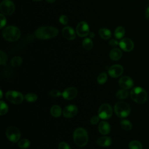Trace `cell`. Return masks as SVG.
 I'll return each mask as SVG.
<instances>
[{
  "label": "cell",
  "mask_w": 149,
  "mask_h": 149,
  "mask_svg": "<svg viewBox=\"0 0 149 149\" xmlns=\"http://www.w3.org/2000/svg\"><path fill=\"white\" fill-rule=\"evenodd\" d=\"M58 30L52 26H41L36 29L35 37L40 40H48L56 37L58 34Z\"/></svg>",
  "instance_id": "obj_1"
},
{
  "label": "cell",
  "mask_w": 149,
  "mask_h": 149,
  "mask_svg": "<svg viewBox=\"0 0 149 149\" xmlns=\"http://www.w3.org/2000/svg\"><path fill=\"white\" fill-rule=\"evenodd\" d=\"M2 34L5 40L13 42L19 40L21 36V32L18 27L14 26H9L3 29Z\"/></svg>",
  "instance_id": "obj_2"
},
{
  "label": "cell",
  "mask_w": 149,
  "mask_h": 149,
  "mask_svg": "<svg viewBox=\"0 0 149 149\" xmlns=\"http://www.w3.org/2000/svg\"><path fill=\"white\" fill-rule=\"evenodd\" d=\"M73 140L79 147L85 146L88 140V134L86 130L83 127H77L73 132Z\"/></svg>",
  "instance_id": "obj_3"
},
{
  "label": "cell",
  "mask_w": 149,
  "mask_h": 149,
  "mask_svg": "<svg viewBox=\"0 0 149 149\" xmlns=\"http://www.w3.org/2000/svg\"><path fill=\"white\" fill-rule=\"evenodd\" d=\"M131 98L137 104H143L147 100L146 91L140 87H134L130 91Z\"/></svg>",
  "instance_id": "obj_4"
},
{
  "label": "cell",
  "mask_w": 149,
  "mask_h": 149,
  "mask_svg": "<svg viewBox=\"0 0 149 149\" xmlns=\"http://www.w3.org/2000/svg\"><path fill=\"white\" fill-rule=\"evenodd\" d=\"M114 111L118 117L124 118L130 114V107L126 102L119 101L115 104L114 106Z\"/></svg>",
  "instance_id": "obj_5"
},
{
  "label": "cell",
  "mask_w": 149,
  "mask_h": 149,
  "mask_svg": "<svg viewBox=\"0 0 149 149\" xmlns=\"http://www.w3.org/2000/svg\"><path fill=\"white\" fill-rule=\"evenodd\" d=\"M15 10L14 3L10 0H3L0 4V11L4 15H11Z\"/></svg>",
  "instance_id": "obj_6"
},
{
  "label": "cell",
  "mask_w": 149,
  "mask_h": 149,
  "mask_svg": "<svg viewBox=\"0 0 149 149\" xmlns=\"http://www.w3.org/2000/svg\"><path fill=\"white\" fill-rule=\"evenodd\" d=\"M5 97L9 101L15 104H21L24 99L23 95L21 93L13 90L7 91L5 94Z\"/></svg>",
  "instance_id": "obj_7"
},
{
  "label": "cell",
  "mask_w": 149,
  "mask_h": 149,
  "mask_svg": "<svg viewBox=\"0 0 149 149\" xmlns=\"http://www.w3.org/2000/svg\"><path fill=\"white\" fill-rule=\"evenodd\" d=\"M6 135L7 138L12 142L16 143L20 138V132L16 127L10 126L6 130Z\"/></svg>",
  "instance_id": "obj_8"
},
{
  "label": "cell",
  "mask_w": 149,
  "mask_h": 149,
  "mask_svg": "<svg viewBox=\"0 0 149 149\" xmlns=\"http://www.w3.org/2000/svg\"><path fill=\"white\" fill-rule=\"evenodd\" d=\"M98 116L102 119H108L112 115V109L108 104H102L98 111Z\"/></svg>",
  "instance_id": "obj_9"
},
{
  "label": "cell",
  "mask_w": 149,
  "mask_h": 149,
  "mask_svg": "<svg viewBox=\"0 0 149 149\" xmlns=\"http://www.w3.org/2000/svg\"><path fill=\"white\" fill-rule=\"evenodd\" d=\"M76 34L80 37H85L90 33L89 26L87 22L81 21L79 22L76 28Z\"/></svg>",
  "instance_id": "obj_10"
},
{
  "label": "cell",
  "mask_w": 149,
  "mask_h": 149,
  "mask_svg": "<svg viewBox=\"0 0 149 149\" xmlns=\"http://www.w3.org/2000/svg\"><path fill=\"white\" fill-rule=\"evenodd\" d=\"M119 45L122 50L126 52H130L133 50L134 48V43L133 41L128 38H122L120 41Z\"/></svg>",
  "instance_id": "obj_11"
},
{
  "label": "cell",
  "mask_w": 149,
  "mask_h": 149,
  "mask_svg": "<svg viewBox=\"0 0 149 149\" xmlns=\"http://www.w3.org/2000/svg\"><path fill=\"white\" fill-rule=\"evenodd\" d=\"M123 72V68L122 66L116 64L111 66L108 69V74L112 77L115 78L120 76Z\"/></svg>",
  "instance_id": "obj_12"
},
{
  "label": "cell",
  "mask_w": 149,
  "mask_h": 149,
  "mask_svg": "<svg viewBox=\"0 0 149 149\" xmlns=\"http://www.w3.org/2000/svg\"><path fill=\"white\" fill-rule=\"evenodd\" d=\"M77 95V90L75 87H70L66 88L63 93L62 95L66 100H71L74 99Z\"/></svg>",
  "instance_id": "obj_13"
},
{
  "label": "cell",
  "mask_w": 149,
  "mask_h": 149,
  "mask_svg": "<svg viewBox=\"0 0 149 149\" xmlns=\"http://www.w3.org/2000/svg\"><path fill=\"white\" fill-rule=\"evenodd\" d=\"M119 84L123 89L127 90L131 88L133 85V80L129 76H123L119 80Z\"/></svg>",
  "instance_id": "obj_14"
},
{
  "label": "cell",
  "mask_w": 149,
  "mask_h": 149,
  "mask_svg": "<svg viewBox=\"0 0 149 149\" xmlns=\"http://www.w3.org/2000/svg\"><path fill=\"white\" fill-rule=\"evenodd\" d=\"M77 108L74 105H69L66 106L63 111V115L65 118H70L74 116L77 113Z\"/></svg>",
  "instance_id": "obj_15"
},
{
  "label": "cell",
  "mask_w": 149,
  "mask_h": 149,
  "mask_svg": "<svg viewBox=\"0 0 149 149\" xmlns=\"http://www.w3.org/2000/svg\"><path fill=\"white\" fill-rule=\"evenodd\" d=\"M62 35L63 37L66 39L69 40H73L76 38V32L74 31V29L70 26H66L63 28L62 31Z\"/></svg>",
  "instance_id": "obj_16"
},
{
  "label": "cell",
  "mask_w": 149,
  "mask_h": 149,
  "mask_svg": "<svg viewBox=\"0 0 149 149\" xmlns=\"http://www.w3.org/2000/svg\"><path fill=\"white\" fill-rule=\"evenodd\" d=\"M98 130L102 134H107L110 132L111 127L109 124L106 121H102L100 122L98 125Z\"/></svg>",
  "instance_id": "obj_17"
},
{
  "label": "cell",
  "mask_w": 149,
  "mask_h": 149,
  "mask_svg": "<svg viewBox=\"0 0 149 149\" xmlns=\"http://www.w3.org/2000/svg\"><path fill=\"white\" fill-rule=\"evenodd\" d=\"M122 52L121 50L118 48H115L111 50L109 52V58L113 61H118L122 57Z\"/></svg>",
  "instance_id": "obj_18"
},
{
  "label": "cell",
  "mask_w": 149,
  "mask_h": 149,
  "mask_svg": "<svg viewBox=\"0 0 149 149\" xmlns=\"http://www.w3.org/2000/svg\"><path fill=\"white\" fill-rule=\"evenodd\" d=\"M97 143L100 146L108 147L111 144L112 140L109 137L103 136L98 138L97 141Z\"/></svg>",
  "instance_id": "obj_19"
},
{
  "label": "cell",
  "mask_w": 149,
  "mask_h": 149,
  "mask_svg": "<svg viewBox=\"0 0 149 149\" xmlns=\"http://www.w3.org/2000/svg\"><path fill=\"white\" fill-rule=\"evenodd\" d=\"M98 34L100 37L104 40H108L111 37V31L107 28H101L98 31Z\"/></svg>",
  "instance_id": "obj_20"
},
{
  "label": "cell",
  "mask_w": 149,
  "mask_h": 149,
  "mask_svg": "<svg viewBox=\"0 0 149 149\" xmlns=\"http://www.w3.org/2000/svg\"><path fill=\"white\" fill-rule=\"evenodd\" d=\"M82 46L84 49L89 51L93 47V42L90 38L86 37L83 40Z\"/></svg>",
  "instance_id": "obj_21"
},
{
  "label": "cell",
  "mask_w": 149,
  "mask_h": 149,
  "mask_svg": "<svg viewBox=\"0 0 149 149\" xmlns=\"http://www.w3.org/2000/svg\"><path fill=\"white\" fill-rule=\"evenodd\" d=\"M125 34V30L122 26H118L116 28L114 31V35L116 38L121 39L122 38Z\"/></svg>",
  "instance_id": "obj_22"
},
{
  "label": "cell",
  "mask_w": 149,
  "mask_h": 149,
  "mask_svg": "<svg viewBox=\"0 0 149 149\" xmlns=\"http://www.w3.org/2000/svg\"><path fill=\"white\" fill-rule=\"evenodd\" d=\"M50 112H51V114L54 117H56V118L59 117L61 116L62 113L61 108L58 105H54L51 107Z\"/></svg>",
  "instance_id": "obj_23"
},
{
  "label": "cell",
  "mask_w": 149,
  "mask_h": 149,
  "mask_svg": "<svg viewBox=\"0 0 149 149\" xmlns=\"http://www.w3.org/2000/svg\"><path fill=\"white\" fill-rule=\"evenodd\" d=\"M129 95L128 91L125 89L119 90L116 93V97L119 100H123L127 98Z\"/></svg>",
  "instance_id": "obj_24"
},
{
  "label": "cell",
  "mask_w": 149,
  "mask_h": 149,
  "mask_svg": "<svg viewBox=\"0 0 149 149\" xmlns=\"http://www.w3.org/2000/svg\"><path fill=\"white\" fill-rule=\"evenodd\" d=\"M129 149H142L141 143L137 140H133L129 144Z\"/></svg>",
  "instance_id": "obj_25"
},
{
  "label": "cell",
  "mask_w": 149,
  "mask_h": 149,
  "mask_svg": "<svg viewBox=\"0 0 149 149\" xmlns=\"http://www.w3.org/2000/svg\"><path fill=\"white\" fill-rule=\"evenodd\" d=\"M120 126L123 129L125 130H129L132 127L131 122L126 119H123L120 121Z\"/></svg>",
  "instance_id": "obj_26"
},
{
  "label": "cell",
  "mask_w": 149,
  "mask_h": 149,
  "mask_svg": "<svg viewBox=\"0 0 149 149\" xmlns=\"http://www.w3.org/2000/svg\"><path fill=\"white\" fill-rule=\"evenodd\" d=\"M22 58L19 56H16L13 57L11 60V65L13 67L19 66L22 63Z\"/></svg>",
  "instance_id": "obj_27"
},
{
  "label": "cell",
  "mask_w": 149,
  "mask_h": 149,
  "mask_svg": "<svg viewBox=\"0 0 149 149\" xmlns=\"http://www.w3.org/2000/svg\"><path fill=\"white\" fill-rule=\"evenodd\" d=\"M30 145V141L27 139H22V140H20L18 143L19 147L21 148H23V149L29 148Z\"/></svg>",
  "instance_id": "obj_28"
},
{
  "label": "cell",
  "mask_w": 149,
  "mask_h": 149,
  "mask_svg": "<svg viewBox=\"0 0 149 149\" xmlns=\"http://www.w3.org/2000/svg\"><path fill=\"white\" fill-rule=\"evenodd\" d=\"M0 106H1V109H0V115H5L8 111V107L6 105V104L3 102V101H1L0 102Z\"/></svg>",
  "instance_id": "obj_29"
},
{
  "label": "cell",
  "mask_w": 149,
  "mask_h": 149,
  "mask_svg": "<svg viewBox=\"0 0 149 149\" xmlns=\"http://www.w3.org/2000/svg\"><path fill=\"white\" fill-rule=\"evenodd\" d=\"M24 98L27 101L31 102L36 101L37 100L38 97H37V95L35 94L29 93V94H27L25 95Z\"/></svg>",
  "instance_id": "obj_30"
},
{
  "label": "cell",
  "mask_w": 149,
  "mask_h": 149,
  "mask_svg": "<svg viewBox=\"0 0 149 149\" xmlns=\"http://www.w3.org/2000/svg\"><path fill=\"white\" fill-rule=\"evenodd\" d=\"M107 74L105 73H100L97 77V82L100 84H104L107 81Z\"/></svg>",
  "instance_id": "obj_31"
},
{
  "label": "cell",
  "mask_w": 149,
  "mask_h": 149,
  "mask_svg": "<svg viewBox=\"0 0 149 149\" xmlns=\"http://www.w3.org/2000/svg\"><path fill=\"white\" fill-rule=\"evenodd\" d=\"M8 60L7 55L2 50L0 51V64L1 65H5Z\"/></svg>",
  "instance_id": "obj_32"
},
{
  "label": "cell",
  "mask_w": 149,
  "mask_h": 149,
  "mask_svg": "<svg viewBox=\"0 0 149 149\" xmlns=\"http://www.w3.org/2000/svg\"><path fill=\"white\" fill-rule=\"evenodd\" d=\"M59 22L63 24V25H66L68 23V22H69V19H68V17L65 16V15H61L59 18Z\"/></svg>",
  "instance_id": "obj_33"
},
{
  "label": "cell",
  "mask_w": 149,
  "mask_h": 149,
  "mask_svg": "<svg viewBox=\"0 0 149 149\" xmlns=\"http://www.w3.org/2000/svg\"><path fill=\"white\" fill-rule=\"evenodd\" d=\"M6 24V19L5 15L2 13L0 14V28H3Z\"/></svg>",
  "instance_id": "obj_34"
},
{
  "label": "cell",
  "mask_w": 149,
  "mask_h": 149,
  "mask_svg": "<svg viewBox=\"0 0 149 149\" xmlns=\"http://www.w3.org/2000/svg\"><path fill=\"white\" fill-rule=\"evenodd\" d=\"M62 95V93L58 90H54L49 92V95L52 97H58Z\"/></svg>",
  "instance_id": "obj_35"
},
{
  "label": "cell",
  "mask_w": 149,
  "mask_h": 149,
  "mask_svg": "<svg viewBox=\"0 0 149 149\" xmlns=\"http://www.w3.org/2000/svg\"><path fill=\"white\" fill-rule=\"evenodd\" d=\"M58 149H71V148L68 143L62 141L59 144Z\"/></svg>",
  "instance_id": "obj_36"
},
{
  "label": "cell",
  "mask_w": 149,
  "mask_h": 149,
  "mask_svg": "<svg viewBox=\"0 0 149 149\" xmlns=\"http://www.w3.org/2000/svg\"><path fill=\"white\" fill-rule=\"evenodd\" d=\"M100 117L99 116H94L93 117H92L90 119V123L92 124V125H96L98 122H99V120H100Z\"/></svg>",
  "instance_id": "obj_37"
},
{
  "label": "cell",
  "mask_w": 149,
  "mask_h": 149,
  "mask_svg": "<svg viewBox=\"0 0 149 149\" xmlns=\"http://www.w3.org/2000/svg\"><path fill=\"white\" fill-rule=\"evenodd\" d=\"M119 42H118V41L117 40H114V39L111 40L109 41V45H111V46H112V47H116V46H117L118 45H119Z\"/></svg>",
  "instance_id": "obj_38"
},
{
  "label": "cell",
  "mask_w": 149,
  "mask_h": 149,
  "mask_svg": "<svg viewBox=\"0 0 149 149\" xmlns=\"http://www.w3.org/2000/svg\"><path fill=\"white\" fill-rule=\"evenodd\" d=\"M145 17L147 19L149 20V6L146 9V12H145Z\"/></svg>",
  "instance_id": "obj_39"
},
{
  "label": "cell",
  "mask_w": 149,
  "mask_h": 149,
  "mask_svg": "<svg viewBox=\"0 0 149 149\" xmlns=\"http://www.w3.org/2000/svg\"><path fill=\"white\" fill-rule=\"evenodd\" d=\"M88 36H89L90 38H94V36H95V34H94V33L93 32H90Z\"/></svg>",
  "instance_id": "obj_40"
},
{
  "label": "cell",
  "mask_w": 149,
  "mask_h": 149,
  "mask_svg": "<svg viewBox=\"0 0 149 149\" xmlns=\"http://www.w3.org/2000/svg\"><path fill=\"white\" fill-rule=\"evenodd\" d=\"M47 2H48V3H54L56 0H46Z\"/></svg>",
  "instance_id": "obj_41"
},
{
  "label": "cell",
  "mask_w": 149,
  "mask_h": 149,
  "mask_svg": "<svg viewBox=\"0 0 149 149\" xmlns=\"http://www.w3.org/2000/svg\"><path fill=\"white\" fill-rule=\"evenodd\" d=\"M0 93H1V96H0V98H2V91L1 90H0Z\"/></svg>",
  "instance_id": "obj_42"
},
{
  "label": "cell",
  "mask_w": 149,
  "mask_h": 149,
  "mask_svg": "<svg viewBox=\"0 0 149 149\" xmlns=\"http://www.w3.org/2000/svg\"><path fill=\"white\" fill-rule=\"evenodd\" d=\"M33 1H42V0H33Z\"/></svg>",
  "instance_id": "obj_43"
},
{
  "label": "cell",
  "mask_w": 149,
  "mask_h": 149,
  "mask_svg": "<svg viewBox=\"0 0 149 149\" xmlns=\"http://www.w3.org/2000/svg\"><path fill=\"white\" fill-rule=\"evenodd\" d=\"M148 1H149V0H148Z\"/></svg>",
  "instance_id": "obj_44"
}]
</instances>
